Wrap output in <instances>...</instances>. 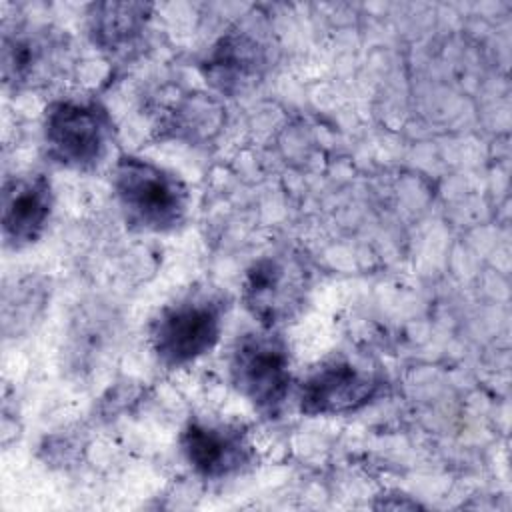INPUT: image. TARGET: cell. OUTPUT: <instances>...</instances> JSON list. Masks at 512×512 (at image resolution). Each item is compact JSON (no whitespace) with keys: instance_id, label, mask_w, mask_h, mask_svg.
Masks as SVG:
<instances>
[{"instance_id":"cell-10","label":"cell","mask_w":512,"mask_h":512,"mask_svg":"<svg viewBox=\"0 0 512 512\" xmlns=\"http://www.w3.org/2000/svg\"><path fill=\"white\" fill-rule=\"evenodd\" d=\"M54 190L42 172L8 176L2 184V240L10 250L36 244L52 218Z\"/></svg>"},{"instance_id":"cell-13","label":"cell","mask_w":512,"mask_h":512,"mask_svg":"<svg viewBox=\"0 0 512 512\" xmlns=\"http://www.w3.org/2000/svg\"><path fill=\"white\" fill-rule=\"evenodd\" d=\"M166 126L176 138H188L192 142L208 138L210 132L222 126V106L212 96L188 94L176 102V108L166 118Z\"/></svg>"},{"instance_id":"cell-3","label":"cell","mask_w":512,"mask_h":512,"mask_svg":"<svg viewBox=\"0 0 512 512\" xmlns=\"http://www.w3.org/2000/svg\"><path fill=\"white\" fill-rule=\"evenodd\" d=\"M112 140V116L96 98H56L44 108V154L60 168L96 170L106 160Z\"/></svg>"},{"instance_id":"cell-2","label":"cell","mask_w":512,"mask_h":512,"mask_svg":"<svg viewBox=\"0 0 512 512\" xmlns=\"http://www.w3.org/2000/svg\"><path fill=\"white\" fill-rule=\"evenodd\" d=\"M228 298L216 288H190L164 304L148 324L154 358L170 370L210 354L224 332Z\"/></svg>"},{"instance_id":"cell-11","label":"cell","mask_w":512,"mask_h":512,"mask_svg":"<svg viewBox=\"0 0 512 512\" xmlns=\"http://www.w3.org/2000/svg\"><path fill=\"white\" fill-rule=\"evenodd\" d=\"M154 6L148 2H92L86 6V34L108 60H128L144 42Z\"/></svg>"},{"instance_id":"cell-6","label":"cell","mask_w":512,"mask_h":512,"mask_svg":"<svg viewBox=\"0 0 512 512\" xmlns=\"http://www.w3.org/2000/svg\"><path fill=\"white\" fill-rule=\"evenodd\" d=\"M310 286L312 270L306 258L280 248L252 260L242 276L240 300L260 328L278 330L302 312Z\"/></svg>"},{"instance_id":"cell-4","label":"cell","mask_w":512,"mask_h":512,"mask_svg":"<svg viewBox=\"0 0 512 512\" xmlns=\"http://www.w3.org/2000/svg\"><path fill=\"white\" fill-rule=\"evenodd\" d=\"M228 378L260 416L276 420L292 388L290 348L280 332L260 328L238 336L228 354Z\"/></svg>"},{"instance_id":"cell-8","label":"cell","mask_w":512,"mask_h":512,"mask_svg":"<svg viewBox=\"0 0 512 512\" xmlns=\"http://www.w3.org/2000/svg\"><path fill=\"white\" fill-rule=\"evenodd\" d=\"M178 446L192 474L206 482L230 480L256 464V446L236 422L190 418L180 430Z\"/></svg>"},{"instance_id":"cell-9","label":"cell","mask_w":512,"mask_h":512,"mask_svg":"<svg viewBox=\"0 0 512 512\" xmlns=\"http://www.w3.org/2000/svg\"><path fill=\"white\" fill-rule=\"evenodd\" d=\"M382 390V380L346 358H328L312 368L298 388L304 416H344L368 406Z\"/></svg>"},{"instance_id":"cell-1","label":"cell","mask_w":512,"mask_h":512,"mask_svg":"<svg viewBox=\"0 0 512 512\" xmlns=\"http://www.w3.org/2000/svg\"><path fill=\"white\" fill-rule=\"evenodd\" d=\"M112 194L128 228L170 234L184 226L190 192L184 180L150 158L122 154L112 168Z\"/></svg>"},{"instance_id":"cell-12","label":"cell","mask_w":512,"mask_h":512,"mask_svg":"<svg viewBox=\"0 0 512 512\" xmlns=\"http://www.w3.org/2000/svg\"><path fill=\"white\" fill-rule=\"evenodd\" d=\"M50 300V284L44 276L28 274L12 278L2 290V334L18 338L40 322Z\"/></svg>"},{"instance_id":"cell-7","label":"cell","mask_w":512,"mask_h":512,"mask_svg":"<svg viewBox=\"0 0 512 512\" xmlns=\"http://www.w3.org/2000/svg\"><path fill=\"white\" fill-rule=\"evenodd\" d=\"M274 46L268 30L256 22L228 28L200 62L204 80L222 96H242L256 88L270 72Z\"/></svg>"},{"instance_id":"cell-5","label":"cell","mask_w":512,"mask_h":512,"mask_svg":"<svg viewBox=\"0 0 512 512\" xmlns=\"http://www.w3.org/2000/svg\"><path fill=\"white\" fill-rule=\"evenodd\" d=\"M72 38L50 24L10 20L2 26V80L16 94L50 88L72 72Z\"/></svg>"}]
</instances>
